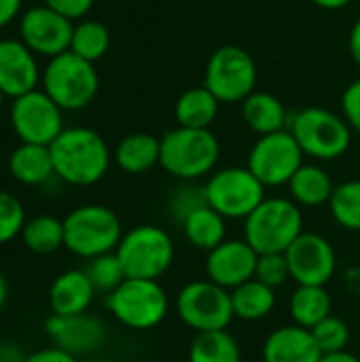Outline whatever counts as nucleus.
<instances>
[{
    "instance_id": "b1692460",
    "label": "nucleus",
    "mask_w": 360,
    "mask_h": 362,
    "mask_svg": "<svg viewBox=\"0 0 360 362\" xmlns=\"http://www.w3.org/2000/svg\"><path fill=\"white\" fill-rule=\"evenodd\" d=\"M8 172L21 185H45L47 180H51V176H55L49 146L21 142L8 157Z\"/></svg>"
},
{
    "instance_id": "a18cd8bd",
    "label": "nucleus",
    "mask_w": 360,
    "mask_h": 362,
    "mask_svg": "<svg viewBox=\"0 0 360 362\" xmlns=\"http://www.w3.org/2000/svg\"><path fill=\"white\" fill-rule=\"evenodd\" d=\"M320 362H360V358L359 356H354L352 352H348V350H342V352L323 354Z\"/></svg>"
},
{
    "instance_id": "72a5a7b5",
    "label": "nucleus",
    "mask_w": 360,
    "mask_h": 362,
    "mask_svg": "<svg viewBox=\"0 0 360 362\" xmlns=\"http://www.w3.org/2000/svg\"><path fill=\"white\" fill-rule=\"evenodd\" d=\"M204 206H208L204 187H197L195 182H180L168 197V212L178 225Z\"/></svg>"
},
{
    "instance_id": "1a4fd4ad",
    "label": "nucleus",
    "mask_w": 360,
    "mask_h": 362,
    "mask_svg": "<svg viewBox=\"0 0 360 362\" xmlns=\"http://www.w3.org/2000/svg\"><path fill=\"white\" fill-rule=\"evenodd\" d=\"M206 202L227 221H246L267 197L263 182L240 165L214 170L204 185Z\"/></svg>"
},
{
    "instance_id": "6ab92c4d",
    "label": "nucleus",
    "mask_w": 360,
    "mask_h": 362,
    "mask_svg": "<svg viewBox=\"0 0 360 362\" xmlns=\"http://www.w3.org/2000/svg\"><path fill=\"white\" fill-rule=\"evenodd\" d=\"M261 358L263 362H320L323 352L316 346L310 329L284 325L265 337Z\"/></svg>"
},
{
    "instance_id": "20e7f679",
    "label": "nucleus",
    "mask_w": 360,
    "mask_h": 362,
    "mask_svg": "<svg viewBox=\"0 0 360 362\" xmlns=\"http://www.w3.org/2000/svg\"><path fill=\"white\" fill-rule=\"evenodd\" d=\"M301 233L303 210L291 197H265L244 221V240L257 255H284Z\"/></svg>"
},
{
    "instance_id": "f8f14e48",
    "label": "nucleus",
    "mask_w": 360,
    "mask_h": 362,
    "mask_svg": "<svg viewBox=\"0 0 360 362\" xmlns=\"http://www.w3.org/2000/svg\"><path fill=\"white\" fill-rule=\"evenodd\" d=\"M303 159L306 155L295 136L289 129H282L257 138L250 146L246 168L263 182L265 189L286 187L295 172L306 163Z\"/></svg>"
},
{
    "instance_id": "dca6fc26",
    "label": "nucleus",
    "mask_w": 360,
    "mask_h": 362,
    "mask_svg": "<svg viewBox=\"0 0 360 362\" xmlns=\"http://www.w3.org/2000/svg\"><path fill=\"white\" fill-rule=\"evenodd\" d=\"M45 333L49 335L55 348L76 358L95 354L106 344V337H108L106 325L89 312L79 314V316L51 314L45 322Z\"/></svg>"
},
{
    "instance_id": "2f4dec72",
    "label": "nucleus",
    "mask_w": 360,
    "mask_h": 362,
    "mask_svg": "<svg viewBox=\"0 0 360 362\" xmlns=\"http://www.w3.org/2000/svg\"><path fill=\"white\" fill-rule=\"evenodd\" d=\"M329 212L342 229L360 231V178L335 185Z\"/></svg>"
},
{
    "instance_id": "ddd939ff",
    "label": "nucleus",
    "mask_w": 360,
    "mask_h": 362,
    "mask_svg": "<svg viewBox=\"0 0 360 362\" xmlns=\"http://www.w3.org/2000/svg\"><path fill=\"white\" fill-rule=\"evenodd\" d=\"M11 125L21 142L40 146H51V142L66 129L64 110L42 89H34L13 100Z\"/></svg>"
},
{
    "instance_id": "c85d7f7f",
    "label": "nucleus",
    "mask_w": 360,
    "mask_h": 362,
    "mask_svg": "<svg viewBox=\"0 0 360 362\" xmlns=\"http://www.w3.org/2000/svg\"><path fill=\"white\" fill-rule=\"evenodd\" d=\"M187 358L189 362H242V350L229 331L197 333Z\"/></svg>"
},
{
    "instance_id": "393cba45",
    "label": "nucleus",
    "mask_w": 360,
    "mask_h": 362,
    "mask_svg": "<svg viewBox=\"0 0 360 362\" xmlns=\"http://www.w3.org/2000/svg\"><path fill=\"white\" fill-rule=\"evenodd\" d=\"M221 102L214 98V93L199 85L182 91L174 104V117L178 127H191V129H210V125L219 117Z\"/></svg>"
},
{
    "instance_id": "4be33fe9",
    "label": "nucleus",
    "mask_w": 360,
    "mask_h": 362,
    "mask_svg": "<svg viewBox=\"0 0 360 362\" xmlns=\"http://www.w3.org/2000/svg\"><path fill=\"white\" fill-rule=\"evenodd\" d=\"M291 199L299 208H323L329 206L331 195L335 191V185L331 180V174L318 165V163H303L291 182L286 185Z\"/></svg>"
},
{
    "instance_id": "de8ad7c7",
    "label": "nucleus",
    "mask_w": 360,
    "mask_h": 362,
    "mask_svg": "<svg viewBox=\"0 0 360 362\" xmlns=\"http://www.w3.org/2000/svg\"><path fill=\"white\" fill-rule=\"evenodd\" d=\"M6 301H8V282H6L4 274L0 272V312L6 305Z\"/></svg>"
},
{
    "instance_id": "3c124183",
    "label": "nucleus",
    "mask_w": 360,
    "mask_h": 362,
    "mask_svg": "<svg viewBox=\"0 0 360 362\" xmlns=\"http://www.w3.org/2000/svg\"><path fill=\"white\" fill-rule=\"evenodd\" d=\"M2 344H4V341H2V339H0V350H2Z\"/></svg>"
},
{
    "instance_id": "f03ea898",
    "label": "nucleus",
    "mask_w": 360,
    "mask_h": 362,
    "mask_svg": "<svg viewBox=\"0 0 360 362\" xmlns=\"http://www.w3.org/2000/svg\"><path fill=\"white\" fill-rule=\"evenodd\" d=\"M221 159V142L212 129L174 127L161 136L159 165L180 182L210 176Z\"/></svg>"
},
{
    "instance_id": "39448f33",
    "label": "nucleus",
    "mask_w": 360,
    "mask_h": 362,
    "mask_svg": "<svg viewBox=\"0 0 360 362\" xmlns=\"http://www.w3.org/2000/svg\"><path fill=\"white\" fill-rule=\"evenodd\" d=\"M289 132L303 155L316 161H335L350 151L352 129L346 119L323 106H308L291 115Z\"/></svg>"
},
{
    "instance_id": "a211bd4d",
    "label": "nucleus",
    "mask_w": 360,
    "mask_h": 362,
    "mask_svg": "<svg viewBox=\"0 0 360 362\" xmlns=\"http://www.w3.org/2000/svg\"><path fill=\"white\" fill-rule=\"evenodd\" d=\"M42 74L36 55L15 38L0 40V91L15 100L36 89Z\"/></svg>"
},
{
    "instance_id": "aec40b11",
    "label": "nucleus",
    "mask_w": 360,
    "mask_h": 362,
    "mask_svg": "<svg viewBox=\"0 0 360 362\" xmlns=\"http://www.w3.org/2000/svg\"><path fill=\"white\" fill-rule=\"evenodd\" d=\"M98 291L85 269L62 272L49 286V308L55 316H79L89 312Z\"/></svg>"
},
{
    "instance_id": "a19ab883",
    "label": "nucleus",
    "mask_w": 360,
    "mask_h": 362,
    "mask_svg": "<svg viewBox=\"0 0 360 362\" xmlns=\"http://www.w3.org/2000/svg\"><path fill=\"white\" fill-rule=\"evenodd\" d=\"M21 11V0H0V30L8 25Z\"/></svg>"
},
{
    "instance_id": "473e14b6",
    "label": "nucleus",
    "mask_w": 360,
    "mask_h": 362,
    "mask_svg": "<svg viewBox=\"0 0 360 362\" xmlns=\"http://www.w3.org/2000/svg\"><path fill=\"white\" fill-rule=\"evenodd\" d=\"M85 272H87L91 284L95 286V291L102 293V295H110L127 278L117 252H108V255L91 259L87 263Z\"/></svg>"
},
{
    "instance_id": "a878e982",
    "label": "nucleus",
    "mask_w": 360,
    "mask_h": 362,
    "mask_svg": "<svg viewBox=\"0 0 360 362\" xmlns=\"http://www.w3.org/2000/svg\"><path fill=\"white\" fill-rule=\"evenodd\" d=\"M333 299L327 286H297L289 299V314L293 325L314 329L318 322L331 316Z\"/></svg>"
},
{
    "instance_id": "49530a36",
    "label": "nucleus",
    "mask_w": 360,
    "mask_h": 362,
    "mask_svg": "<svg viewBox=\"0 0 360 362\" xmlns=\"http://www.w3.org/2000/svg\"><path fill=\"white\" fill-rule=\"evenodd\" d=\"M316 6H320V8H325V11H339V8H344V6H348L352 0H312Z\"/></svg>"
},
{
    "instance_id": "cd10ccee",
    "label": "nucleus",
    "mask_w": 360,
    "mask_h": 362,
    "mask_svg": "<svg viewBox=\"0 0 360 362\" xmlns=\"http://www.w3.org/2000/svg\"><path fill=\"white\" fill-rule=\"evenodd\" d=\"M276 301H278L276 291L255 278L231 291L233 314L236 318L246 320V322H257V320L267 318L274 312Z\"/></svg>"
},
{
    "instance_id": "e433bc0d",
    "label": "nucleus",
    "mask_w": 360,
    "mask_h": 362,
    "mask_svg": "<svg viewBox=\"0 0 360 362\" xmlns=\"http://www.w3.org/2000/svg\"><path fill=\"white\" fill-rule=\"evenodd\" d=\"M255 280L263 282L269 288H280L291 280V269H289V261L282 252H274V255H259L257 261V272H255Z\"/></svg>"
},
{
    "instance_id": "4c0bfd02",
    "label": "nucleus",
    "mask_w": 360,
    "mask_h": 362,
    "mask_svg": "<svg viewBox=\"0 0 360 362\" xmlns=\"http://www.w3.org/2000/svg\"><path fill=\"white\" fill-rule=\"evenodd\" d=\"M342 117L360 136V78H354L342 93Z\"/></svg>"
},
{
    "instance_id": "f257e3e1",
    "label": "nucleus",
    "mask_w": 360,
    "mask_h": 362,
    "mask_svg": "<svg viewBox=\"0 0 360 362\" xmlns=\"http://www.w3.org/2000/svg\"><path fill=\"white\" fill-rule=\"evenodd\" d=\"M49 151L55 176L72 187H91L100 182L112 163L106 140L91 127H66L51 142Z\"/></svg>"
},
{
    "instance_id": "c756f323",
    "label": "nucleus",
    "mask_w": 360,
    "mask_h": 362,
    "mask_svg": "<svg viewBox=\"0 0 360 362\" xmlns=\"http://www.w3.org/2000/svg\"><path fill=\"white\" fill-rule=\"evenodd\" d=\"M19 238L30 252L51 255L64 246V221L51 214H38L28 218Z\"/></svg>"
},
{
    "instance_id": "5701e85b",
    "label": "nucleus",
    "mask_w": 360,
    "mask_h": 362,
    "mask_svg": "<svg viewBox=\"0 0 360 362\" xmlns=\"http://www.w3.org/2000/svg\"><path fill=\"white\" fill-rule=\"evenodd\" d=\"M159 155H161V138H155L153 134L146 132H136L125 136L117 144L112 153V161L125 174H144L155 165H159Z\"/></svg>"
},
{
    "instance_id": "37998d69",
    "label": "nucleus",
    "mask_w": 360,
    "mask_h": 362,
    "mask_svg": "<svg viewBox=\"0 0 360 362\" xmlns=\"http://www.w3.org/2000/svg\"><path fill=\"white\" fill-rule=\"evenodd\" d=\"M348 49H350V55H352L354 64L360 68V17L354 21V25H352V30H350Z\"/></svg>"
},
{
    "instance_id": "423d86ee",
    "label": "nucleus",
    "mask_w": 360,
    "mask_h": 362,
    "mask_svg": "<svg viewBox=\"0 0 360 362\" xmlns=\"http://www.w3.org/2000/svg\"><path fill=\"white\" fill-rule=\"evenodd\" d=\"M110 316L132 331H151L159 327L170 312V297L159 280L125 278L110 295H106Z\"/></svg>"
},
{
    "instance_id": "7ed1b4c3",
    "label": "nucleus",
    "mask_w": 360,
    "mask_h": 362,
    "mask_svg": "<svg viewBox=\"0 0 360 362\" xmlns=\"http://www.w3.org/2000/svg\"><path fill=\"white\" fill-rule=\"evenodd\" d=\"M123 233L121 218L108 206L85 204L64 216V248L85 261L115 252Z\"/></svg>"
},
{
    "instance_id": "412c9836",
    "label": "nucleus",
    "mask_w": 360,
    "mask_h": 362,
    "mask_svg": "<svg viewBox=\"0 0 360 362\" xmlns=\"http://www.w3.org/2000/svg\"><path fill=\"white\" fill-rule=\"evenodd\" d=\"M242 119L259 136L289 129L291 115L280 98L267 91H255L242 102Z\"/></svg>"
},
{
    "instance_id": "c9c22d12",
    "label": "nucleus",
    "mask_w": 360,
    "mask_h": 362,
    "mask_svg": "<svg viewBox=\"0 0 360 362\" xmlns=\"http://www.w3.org/2000/svg\"><path fill=\"white\" fill-rule=\"evenodd\" d=\"M25 223L28 218H25L23 204L15 195L0 191V246L19 238Z\"/></svg>"
},
{
    "instance_id": "c03bdc74",
    "label": "nucleus",
    "mask_w": 360,
    "mask_h": 362,
    "mask_svg": "<svg viewBox=\"0 0 360 362\" xmlns=\"http://www.w3.org/2000/svg\"><path fill=\"white\" fill-rule=\"evenodd\" d=\"M344 284L346 288L354 295V297H360V265H352L346 269L344 274Z\"/></svg>"
},
{
    "instance_id": "9b49d317",
    "label": "nucleus",
    "mask_w": 360,
    "mask_h": 362,
    "mask_svg": "<svg viewBox=\"0 0 360 362\" xmlns=\"http://www.w3.org/2000/svg\"><path fill=\"white\" fill-rule=\"evenodd\" d=\"M257 76V64L246 49L223 45L206 64L204 87H208L221 104H240L255 93Z\"/></svg>"
},
{
    "instance_id": "6e6552de",
    "label": "nucleus",
    "mask_w": 360,
    "mask_h": 362,
    "mask_svg": "<svg viewBox=\"0 0 360 362\" xmlns=\"http://www.w3.org/2000/svg\"><path fill=\"white\" fill-rule=\"evenodd\" d=\"M42 91L62 110H83L87 108L100 89V76L95 64L66 51L51 57L42 72Z\"/></svg>"
},
{
    "instance_id": "8fccbe9b",
    "label": "nucleus",
    "mask_w": 360,
    "mask_h": 362,
    "mask_svg": "<svg viewBox=\"0 0 360 362\" xmlns=\"http://www.w3.org/2000/svg\"><path fill=\"white\" fill-rule=\"evenodd\" d=\"M91 362H112V361H106V358H95V361Z\"/></svg>"
},
{
    "instance_id": "4468645a",
    "label": "nucleus",
    "mask_w": 360,
    "mask_h": 362,
    "mask_svg": "<svg viewBox=\"0 0 360 362\" xmlns=\"http://www.w3.org/2000/svg\"><path fill=\"white\" fill-rule=\"evenodd\" d=\"M291 280L297 286H327L337 272V252L333 244L314 231H303L284 252Z\"/></svg>"
},
{
    "instance_id": "7c9ffc66",
    "label": "nucleus",
    "mask_w": 360,
    "mask_h": 362,
    "mask_svg": "<svg viewBox=\"0 0 360 362\" xmlns=\"http://www.w3.org/2000/svg\"><path fill=\"white\" fill-rule=\"evenodd\" d=\"M110 49V32L98 19H83L74 25L70 51L91 64L102 59Z\"/></svg>"
},
{
    "instance_id": "f704fd0d",
    "label": "nucleus",
    "mask_w": 360,
    "mask_h": 362,
    "mask_svg": "<svg viewBox=\"0 0 360 362\" xmlns=\"http://www.w3.org/2000/svg\"><path fill=\"white\" fill-rule=\"evenodd\" d=\"M312 331V337L316 341V346L320 348L323 354H331V352H342L348 348L350 344V329L348 325L337 318V316H329L323 322H318Z\"/></svg>"
},
{
    "instance_id": "9d476101",
    "label": "nucleus",
    "mask_w": 360,
    "mask_h": 362,
    "mask_svg": "<svg viewBox=\"0 0 360 362\" xmlns=\"http://www.w3.org/2000/svg\"><path fill=\"white\" fill-rule=\"evenodd\" d=\"M174 310L185 327L195 333L227 331L236 318L231 305V291L206 280L185 284L174 301Z\"/></svg>"
},
{
    "instance_id": "79ce46f5",
    "label": "nucleus",
    "mask_w": 360,
    "mask_h": 362,
    "mask_svg": "<svg viewBox=\"0 0 360 362\" xmlns=\"http://www.w3.org/2000/svg\"><path fill=\"white\" fill-rule=\"evenodd\" d=\"M25 352L15 341H4L0 350V362H25Z\"/></svg>"
},
{
    "instance_id": "ea45409f",
    "label": "nucleus",
    "mask_w": 360,
    "mask_h": 362,
    "mask_svg": "<svg viewBox=\"0 0 360 362\" xmlns=\"http://www.w3.org/2000/svg\"><path fill=\"white\" fill-rule=\"evenodd\" d=\"M25 362H79L76 356L51 346V348H42V350H36L32 354H28Z\"/></svg>"
},
{
    "instance_id": "f3484780",
    "label": "nucleus",
    "mask_w": 360,
    "mask_h": 362,
    "mask_svg": "<svg viewBox=\"0 0 360 362\" xmlns=\"http://www.w3.org/2000/svg\"><path fill=\"white\" fill-rule=\"evenodd\" d=\"M259 255L242 240H225L206 257V278L227 291L242 286L255 278Z\"/></svg>"
},
{
    "instance_id": "09e8293b",
    "label": "nucleus",
    "mask_w": 360,
    "mask_h": 362,
    "mask_svg": "<svg viewBox=\"0 0 360 362\" xmlns=\"http://www.w3.org/2000/svg\"><path fill=\"white\" fill-rule=\"evenodd\" d=\"M4 98H6V95H4V93L0 91V108H2V102H4Z\"/></svg>"
},
{
    "instance_id": "2eb2a0df",
    "label": "nucleus",
    "mask_w": 360,
    "mask_h": 362,
    "mask_svg": "<svg viewBox=\"0 0 360 362\" xmlns=\"http://www.w3.org/2000/svg\"><path fill=\"white\" fill-rule=\"evenodd\" d=\"M74 23L47 4L28 8L19 19V40L34 53L57 57L70 51Z\"/></svg>"
},
{
    "instance_id": "0eeeda50",
    "label": "nucleus",
    "mask_w": 360,
    "mask_h": 362,
    "mask_svg": "<svg viewBox=\"0 0 360 362\" xmlns=\"http://www.w3.org/2000/svg\"><path fill=\"white\" fill-rule=\"evenodd\" d=\"M115 252L127 278L159 280L174 265L176 246L163 227L138 225L123 233Z\"/></svg>"
},
{
    "instance_id": "bb28decb",
    "label": "nucleus",
    "mask_w": 360,
    "mask_h": 362,
    "mask_svg": "<svg viewBox=\"0 0 360 362\" xmlns=\"http://www.w3.org/2000/svg\"><path fill=\"white\" fill-rule=\"evenodd\" d=\"M187 242L204 252L214 250L219 244L227 240V218L221 216L210 206L195 210L182 225H180Z\"/></svg>"
},
{
    "instance_id": "58836bf2",
    "label": "nucleus",
    "mask_w": 360,
    "mask_h": 362,
    "mask_svg": "<svg viewBox=\"0 0 360 362\" xmlns=\"http://www.w3.org/2000/svg\"><path fill=\"white\" fill-rule=\"evenodd\" d=\"M95 0H45V4L49 8H53L55 13L64 15L66 19L74 21V19H83L91 6H93Z\"/></svg>"
}]
</instances>
